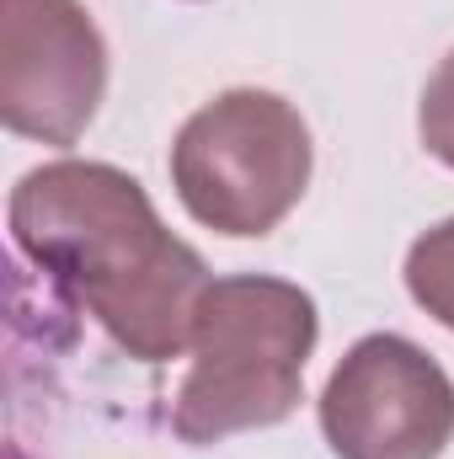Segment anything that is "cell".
<instances>
[{
    "label": "cell",
    "instance_id": "6da1fadb",
    "mask_svg": "<svg viewBox=\"0 0 454 459\" xmlns=\"http://www.w3.org/2000/svg\"><path fill=\"white\" fill-rule=\"evenodd\" d=\"M16 251L81 305L128 358L171 363L193 347L204 256L161 225L139 177L108 160H48L11 187Z\"/></svg>",
    "mask_w": 454,
    "mask_h": 459
},
{
    "label": "cell",
    "instance_id": "7a4b0ae2",
    "mask_svg": "<svg viewBox=\"0 0 454 459\" xmlns=\"http://www.w3.org/2000/svg\"><path fill=\"white\" fill-rule=\"evenodd\" d=\"M321 337L316 299L267 273L214 278L193 321V368L171 401V433L193 449L284 422L305 395Z\"/></svg>",
    "mask_w": 454,
    "mask_h": 459
},
{
    "label": "cell",
    "instance_id": "3957f363",
    "mask_svg": "<svg viewBox=\"0 0 454 459\" xmlns=\"http://www.w3.org/2000/svg\"><path fill=\"white\" fill-rule=\"evenodd\" d=\"M316 144L294 102L235 86L177 128L171 187L182 209L214 235L257 240L278 230L310 187Z\"/></svg>",
    "mask_w": 454,
    "mask_h": 459
},
{
    "label": "cell",
    "instance_id": "277c9868",
    "mask_svg": "<svg viewBox=\"0 0 454 459\" xmlns=\"http://www.w3.org/2000/svg\"><path fill=\"white\" fill-rule=\"evenodd\" d=\"M321 433L337 459H439L454 438V379L412 337L369 332L321 390Z\"/></svg>",
    "mask_w": 454,
    "mask_h": 459
},
{
    "label": "cell",
    "instance_id": "5b68a950",
    "mask_svg": "<svg viewBox=\"0 0 454 459\" xmlns=\"http://www.w3.org/2000/svg\"><path fill=\"white\" fill-rule=\"evenodd\" d=\"M108 97V43L81 0H0V117L70 150Z\"/></svg>",
    "mask_w": 454,
    "mask_h": 459
},
{
    "label": "cell",
    "instance_id": "8992f818",
    "mask_svg": "<svg viewBox=\"0 0 454 459\" xmlns=\"http://www.w3.org/2000/svg\"><path fill=\"white\" fill-rule=\"evenodd\" d=\"M406 294L454 332V220L423 230L406 251Z\"/></svg>",
    "mask_w": 454,
    "mask_h": 459
},
{
    "label": "cell",
    "instance_id": "52a82bcc",
    "mask_svg": "<svg viewBox=\"0 0 454 459\" xmlns=\"http://www.w3.org/2000/svg\"><path fill=\"white\" fill-rule=\"evenodd\" d=\"M417 134H423L428 155L454 171V48L439 59V70H433L428 86H423V102H417Z\"/></svg>",
    "mask_w": 454,
    "mask_h": 459
}]
</instances>
